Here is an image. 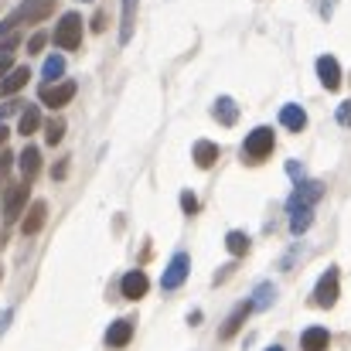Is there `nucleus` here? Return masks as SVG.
I'll use <instances>...</instances> for the list:
<instances>
[{"mask_svg":"<svg viewBox=\"0 0 351 351\" xmlns=\"http://www.w3.org/2000/svg\"><path fill=\"white\" fill-rule=\"evenodd\" d=\"M273 150H276V133H273V126H256V130L245 136V143H242V160H245V164H263Z\"/></svg>","mask_w":351,"mask_h":351,"instance_id":"1","label":"nucleus"},{"mask_svg":"<svg viewBox=\"0 0 351 351\" xmlns=\"http://www.w3.org/2000/svg\"><path fill=\"white\" fill-rule=\"evenodd\" d=\"M51 7H55V0H24L3 24H0V34L7 38L14 27H21V24H34V21H41V17H48L51 14Z\"/></svg>","mask_w":351,"mask_h":351,"instance_id":"2","label":"nucleus"},{"mask_svg":"<svg viewBox=\"0 0 351 351\" xmlns=\"http://www.w3.org/2000/svg\"><path fill=\"white\" fill-rule=\"evenodd\" d=\"M82 31H86V24H82V14H75V10H69V14H62V21H58V27H55V45L58 48H65V51H75L79 45H82Z\"/></svg>","mask_w":351,"mask_h":351,"instance_id":"3","label":"nucleus"},{"mask_svg":"<svg viewBox=\"0 0 351 351\" xmlns=\"http://www.w3.org/2000/svg\"><path fill=\"white\" fill-rule=\"evenodd\" d=\"M27 195H31V184L27 181H17V184H10L3 191V219L7 222H17L21 219V212L27 205Z\"/></svg>","mask_w":351,"mask_h":351,"instance_id":"4","label":"nucleus"},{"mask_svg":"<svg viewBox=\"0 0 351 351\" xmlns=\"http://www.w3.org/2000/svg\"><path fill=\"white\" fill-rule=\"evenodd\" d=\"M75 79H62V82H55V86H45L41 89V103L45 106H51V110H62V106H69L72 99H75Z\"/></svg>","mask_w":351,"mask_h":351,"instance_id":"5","label":"nucleus"},{"mask_svg":"<svg viewBox=\"0 0 351 351\" xmlns=\"http://www.w3.org/2000/svg\"><path fill=\"white\" fill-rule=\"evenodd\" d=\"M338 293H341L338 266H331V269L317 280V287H314V304H317V307H335V304H338Z\"/></svg>","mask_w":351,"mask_h":351,"instance_id":"6","label":"nucleus"},{"mask_svg":"<svg viewBox=\"0 0 351 351\" xmlns=\"http://www.w3.org/2000/svg\"><path fill=\"white\" fill-rule=\"evenodd\" d=\"M188 269H191L188 252H174L171 263H167V269H164V276H160V287H164V290H178V287L188 280Z\"/></svg>","mask_w":351,"mask_h":351,"instance_id":"7","label":"nucleus"},{"mask_svg":"<svg viewBox=\"0 0 351 351\" xmlns=\"http://www.w3.org/2000/svg\"><path fill=\"white\" fill-rule=\"evenodd\" d=\"M317 79H321V86L328 93H338L341 89V65H338L335 55H321L317 58Z\"/></svg>","mask_w":351,"mask_h":351,"instance_id":"8","label":"nucleus"},{"mask_svg":"<svg viewBox=\"0 0 351 351\" xmlns=\"http://www.w3.org/2000/svg\"><path fill=\"white\" fill-rule=\"evenodd\" d=\"M321 198H324V181H304V184H297V188H293V195H290V202H287V205L314 208Z\"/></svg>","mask_w":351,"mask_h":351,"instance_id":"9","label":"nucleus"},{"mask_svg":"<svg viewBox=\"0 0 351 351\" xmlns=\"http://www.w3.org/2000/svg\"><path fill=\"white\" fill-rule=\"evenodd\" d=\"M147 287H150V280H147L143 269H130V273L123 276V283H119V290H123L126 300H140V297L147 293Z\"/></svg>","mask_w":351,"mask_h":351,"instance_id":"10","label":"nucleus"},{"mask_svg":"<svg viewBox=\"0 0 351 351\" xmlns=\"http://www.w3.org/2000/svg\"><path fill=\"white\" fill-rule=\"evenodd\" d=\"M17 164H21V174H24V181L31 184V181L38 178V171H41V150L27 143V147L21 150V157H17Z\"/></svg>","mask_w":351,"mask_h":351,"instance_id":"11","label":"nucleus"},{"mask_svg":"<svg viewBox=\"0 0 351 351\" xmlns=\"http://www.w3.org/2000/svg\"><path fill=\"white\" fill-rule=\"evenodd\" d=\"M280 123H283L290 133H300V130H307V110L297 106V103H287V106L280 110Z\"/></svg>","mask_w":351,"mask_h":351,"instance_id":"12","label":"nucleus"},{"mask_svg":"<svg viewBox=\"0 0 351 351\" xmlns=\"http://www.w3.org/2000/svg\"><path fill=\"white\" fill-rule=\"evenodd\" d=\"M130 338H133V321H126V317L113 321L110 331H106V345H110V348H126Z\"/></svg>","mask_w":351,"mask_h":351,"instance_id":"13","label":"nucleus"},{"mask_svg":"<svg viewBox=\"0 0 351 351\" xmlns=\"http://www.w3.org/2000/svg\"><path fill=\"white\" fill-rule=\"evenodd\" d=\"M45 219H48V205H45V202H34V205L27 208L24 222H21V232L24 235H38L41 232V226H45Z\"/></svg>","mask_w":351,"mask_h":351,"instance_id":"14","label":"nucleus"},{"mask_svg":"<svg viewBox=\"0 0 351 351\" xmlns=\"http://www.w3.org/2000/svg\"><path fill=\"white\" fill-rule=\"evenodd\" d=\"M27 79H31V69H27V65H17L7 79H0V96H14V93H21V89L27 86Z\"/></svg>","mask_w":351,"mask_h":351,"instance_id":"15","label":"nucleus"},{"mask_svg":"<svg viewBox=\"0 0 351 351\" xmlns=\"http://www.w3.org/2000/svg\"><path fill=\"white\" fill-rule=\"evenodd\" d=\"M252 311H256V307H252V300H245V304H239V307H235V311H232V317H229V321L222 324V335H219V338H222V341H229V338H232L235 331H239V328L245 324V317H249Z\"/></svg>","mask_w":351,"mask_h":351,"instance_id":"16","label":"nucleus"},{"mask_svg":"<svg viewBox=\"0 0 351 351\" xmlns=\"http://www.w3.org/2000/svg\"><path fill=\"white\" fill-rule=\"evenodd\" d=\"M328 345H331L328 328H307V331L300 335V348L304 351H328Z\"/></svg>","mask_w":351,"mask_h":351,"instance_id":"17","label":"nucleus"},{"mask_svg":"<svg viewBox=\"0 0 351 351\" xmlns=\"http://www.w3.org/2000/svg\"><path fill=\"white\" fill-rule=\"evenodd\" d=\"M287 212H290V232L293 235H304L311 229V222H314V208H304V205H287Z\"/></svg>","mask_w":351,"mask_h":351,"instance_id":"18","label":"nucleus"},{"mask_svg":"<svg viewBox=\"0 0 351 351\" xmlns=\"http://www.w3.org/2000/svg\"><path fill=\"white\" fill-rule=\"evenodd\" d=\"M212 113H215V119H219L222 126H235V119H239V106H235V99H229V96H219V99H215V106H212Z\"/></svg>","mask_w":351,"mask_h":351,"instance_id":"19","label":"nucleus"},{"mask_svg":"<svg viewBox=\"0 0 351 351\" xmlns=\"http://www.w3.org/2000/svg\"><path fill=\"white\" fill-rule=\"evenodd\" d=\"M215 160H219V143H212V140H198V143H195V164H198L202 171H208Z\"/></svg>","mask_w":351,"mask_h":351,"instance_id":"20","label":"nucleus"},{"mask_svg":"<svg viewBox=\"0 0 351 351\" xmlns=\"http://www.w3.org/2000/svg\"><path fill=\"white\" fill-rule=\"evenodd\" d=\"M136 24V0H123V24H119V45H130Z\"/></svg>","mask_w":351,"mask_h":351,"instance_id":"21","label":"nucleus"},{"mask_svg":"<svg viewBox=\"0 0 351 351\" xmlns=\"http://www.w3.org/2000/svg\"><path fill=\"white\" fill-rule=\"evenodd\" d=\"M62 75H65V58H62V55H51V58H45V69H41V79H45V86H55Z\"/></svg>","mask_w":351,"mask_h":351,"instance_id":"22","label":"nucleus"},{"mask_svg":"<svg viewBox=\"0 0 351 351\" xmlns=\"http://www.w3.org/2000/svg\"><path fill=\"white\" fill-rule=\"evenodd\" d=\"M41 126V113H38V106H27L24 113H21V123H17V133L21 136H31L34 130Z\"/></svg>","mask_w":351,"mask_h":351,"instance_id":"23","label":"nucleus"},{"mask_svg":"<svg viewBox=\"0 0 351 351\" xmlns=\"http://www.w3.org/2000/svg\"><path fill=\"white\" fill-rule=\"evenodd\" d=\"M273 297H276V287H273V283H263V287L252 293V307H256V311H266V307L273 304Z\"/></svg>","mask_w":351,"mask_h":351,"instance_id":"24","label":"nucleus"},{"mask_svg":"<svg viewBox=\"0 0 351 351\" xmlns=\"http://www.w3.org/2000/svg\"><path fill=\"white\" fill-rule=\"evenodd\" d=\"M226 249H229L232 256H245V252H249V235L245 232H229L226 235Z\"/></svg>","mask_w":351,"mask_h":351,"instance_id":"25","label":"nucleus"},{"mask_svg":"<svg viewBox=\"0 0 351 351\" xmlns=\"http://www.w3.org/2000/svg\"><path fill=\"white\" fill-rule=\"evenodd\" d=\"M62 136H65V119H48V126H45V140L55 147V143H62Z\"/></svg>","mask_w":351,"mask_h":351,"instance_id":"26","label":"nucleus"},{"mask_svg":"<svg viewBox=\"0 0 351 351\" xmlns=\"http://www.w3.org/2000/svg\"><path fill=\"white\" fill-rule=\"evenodd\" d=\"M181 208H184V215H195L198 212V195L195 191H181Z\"/></svg>","mask_w":351,"mask_h":351,"instance_id":"27","label":"nucleus"},{"mask_svg":"<svg viewBox=\"0 0 351 351\" xmlns=\"http://www.w3.org/2000/svg\"><path fill=\"white\" fill-rule=\"evenodd\" d=\"M335 119H338V126H351V99H345V103L335 110Z\"/></svg>","mask_w":351,"mask_h":351,"instance_id":"28","label":"nucleus"},{"mask_svg":"<svg viewBox=\"0 0 351 351\" xmlns=\"http://www.w3.org/2000/svg\"><path fill=\"white\" fill-rule=\"evenodd\" d=\"M45 41H48V34H45V31H38V34L27 41V51H31V55H38V51L45 48Z\"/></svg>","mask_w":351,"mask_h":351,"instance_id":"29","label":"nucleus"},{"mask_svg":"<svg viewBox=\"0 0 351 351\" xmlns=\"http://www.w3.org/2000/svg\"><path fill=\"white\" fill-rule=\"evenodd\" d=\"M287 171H290V178H293L297 184H304V181H307V174H304V167H300L297 160H287Z\"/></svg>","mask_w":351,"mask_h":351,"instance_id":"30","label":"nucleus"},{"mask_svg":"<svg viewBox=\"0 0 351 351\" xmlns=\"http://www.w3.org/2000/svg\"><path fill=\"white\" fill-rule=\"evenodd\" d=\"M65 174H69V157H62V160L55 164V171H51V178H55V181H62Z\"/></svg>","mask_w":351,"mask_h":351,"instance_id":"31","label":"nucleus"},{"mask_svg":"<svg viewBox=\"0 0 351 351\" xmlns=\"http://www.w3.org/2000/svg\"><path fill=\"white\" fill-rule=\"evenodd\" d=\"M10 164H14V157H10V150H0V181H3V174L10 171Z\"/></svg>","mask_w":351,"mask_h":351,"instance_id":"32","label":"nucleus"},{"mask_svg":"<svg viewBox=\"0 0 351 351\" xmlns=\"http://www.w3.org/2000/svg\"><path fill=\"white\" fill-rule=\"evenodd\" d=\"M14 48H17V34H10V38H3V41H0V55H10Z\"/></svg>","mask_w":351,"mask_h":351,"instance_id":"33","label":"nucleus"},{"mask_svg":"<svg viewBox=\"0 0 351 351\" xmlns=\"http://www.w3.org/2000/svg\"><path fill=\"white\" fill-rule=\"evenodd\" d=\"M10 72H14V69H10V58H7V55H0V79H7Z\"/></svg>","mask_w":351,"mask_h":351,"instance_id":"34","label":"nucleus"},{"mask_svg":"<svg viewBox=\"0 0 351 351\" xmlns=\"http://www.w3.org/2000/svg\"><path fill=\"white\" fill-rule=\"evenodd\" d=\"M106 27V17L103 14H96V21H93V31H103Z\"/></svg>","mask_w":351,"mask_h":351,"instance_id":"35","label":"nucleus"},{"mask_svg":"<svg viewBox=\"0 0 351 351\" xmlns=\"http://www.w3.org/2000/svg\"><path fill=\"white\" fill-rule=\"evenodd\" d=\"M7 136H10V130H7V126H3V123H0V147H3V143H7Z\"/></svg>","mask_w":351,"mask_h":351,"instance_id":"36","label":"nucleus"},{"mask_svg":"<svg viewBox=\"0 0 351 351\" xmlns=\"http://www.w3.org/2000/svg\"><path fill=\"white\" fill-rule=\"evenodd\" d=\"M266 351H283V348H280V345H273V348H266Z\"/></svg>","mask_w":351,"mask_h":351,"instance_id":"37","label":"nucleus"}]
</instances>
